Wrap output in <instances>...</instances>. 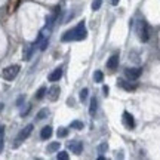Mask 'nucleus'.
<instances>
[{
	"label": "nucleus",
	"instance_id": "nucleus-12",
	"mask_svg": "<svg viewBox=\"0 0 160 160\" xmlns=\"http://www.w3.org/2000/svg\"><path fill=\"white\" fill-rule=\"evenodd\" d=\"M52 133H53V131H52L51 126H45V128L42 129V132H40V138H42V139H49V138L52 137Z\"/></svg>",
	"mask_w": 160,
	"mask_h": 160
},
{
	"label": "nucleus",
	"instance_id": "nucleus-11",
	"mask_svg": "<svg viewBox=\"0 0 160 160\" xmlns=\"http://www.w3.org/2000/svg\"><path fill=\"white\" fill-rule=\"evenodd\" d=\"M59 92H61V89L58 88V86H52L51 89H49V99L51 101H57L58 98H59Z\"/></svg>",
	"mask_w": 160,
	"mask_h": 160
},
{
	"label": "nucleus",
	"instance_id": "nucleus-29",
	"mask_svg": "<svg viewBox=\"0 0 160 160\" xmlns=\"http://www.w3.org/2000/svg\"><path fill=\"white\" fill-rule=\"evenodd\" d=\"M104 92H105V93H104V95H105V97H107V95H108V88H107V86H104Z\"/></svg>",
	"mask_w": 160,
	"mask_h": 160
},
{
	"label": "nucleus",
	"instance_id": "nucleus-27",
	"mask_svg": "<svg viewBox=\"0 0 160 160\" xmlns=\"http://www.w3.org/2000/svg\"><path fill=\"white\" fill-rule=\"evenodd\" d=\"M24 102V97H21V98H18V101H17V104H18V107H21V104Z\"/></svg>",
	"mask_w": 160,
	"mask_h": 160
},
{
	"label": "nucleus",
	"instance_id": "nucleus-6",
	"mask_svg": "<svg viewBox=\"0 0 160 160\" xmlns=\"http://www.w3.org/2000/svg\"><path fill=\"white\" fill-rule=\"evenodd\" d=\"M68 148L71 153H74V154H82V151H83V144L80 142V141H71L68 144Z\"/></svg>",
	"mask_w": 160,
	"mask_h": 160
},
{
	"label": "nucleus",
	"instance_id": "nucleus-18",
	"mask_svg": "<svg viewBox=\"0 0 160 160\" xmlns=\"http://www.w3.org/2000/svg\"><path fill=\"white\" fill-rule=\"evenodd\" d=\"M57 135L59 138L67 137V135H68V129H65V128H59V129H58V132H57Z\"/></svg>",
	"mask_w": 160,
	"mask_h": 160
},
{
	"label": "nucleus",
	"instance_id": "nucleus-14",
	"mask_svg": "<svg viewBox=\"0 0 160 160\" xmlns=\"http://www.w3.org/2000/svg\"><path fill=\"white\" fill-rule=\"evenodd\" d=\"M93 80H95L97 83H102V80H104V74H102V71H99V70H97V71L93 73Z\"/></svg>",
	"mask_w": 160,
	"mask_h": 160
},
{
	"label": "nucleus",
	"instance_id": "nucleus-26",
	"mask_svg": "<svg viewBox=\"0 0 160 160\" xmlns=\"http://www.w3.org/2000/svg\"><path fill=\"white\" fill-rule=\"evenodd\" d=\"M46 48H48V40H45V42H43V43L40 45V49H42V51H45Z\"/></svg>",
	"mask_w": 160,
	"mask_h": 160
},
{
	"label": "nucleus",
	"instance_id": "nucleus-13",
	"mask_svg": "<svg viewBox=\"0 0 160 160\" xmlns=\"http://www.w3.org/2000/svg\"><path fill=\"white\" fill-rule=\"evenodd\" d=\"M97 108H98V99L95 97H92L91 98V105H89V113L93 116L97 113Z\"/></svg>",
	"mask_w": 160,
	"mask_h": 160
},
{
	"label": "nucleus",
	"instance_id": "nucleus-22",
	"mask_svg": "<svg viewBox=\"0 0 160 160\" xmlns=\"http://www.w3.org/2000/svg\"><path fill=\"white\" fill-rule=\"evenodd\" d=\"M58 159L59 160H67L68 159V153H67V151H59V153H58Z\"/></svg>",
	"mask_w": 160,
	"mask_h": 160
},
{
	"label": "nucleus",
	"instance_id": "nucleus-1",
	"mask_svg": "<svg viewBox=\"0 0 160 160\" xmlns=\"http://www.w3.org/2000/svg\"><path fill=\"white\" fill-rule=\"evenodd\" d=\"M88 36V31L85 28V22H79L77 27L65 31L61 36V42H71V40H85Z\"/></svg>",
	"mask_w": 160,
	"mask_h": 160
},
{
	"label": "nucleus",
	"instance_id": "nucleus-4",
	"mask_svg": "<svg viewBox=\"0 0 160 160\" xmlns=\"http://www.w3.org/2000/svg\"><path fill=\"white\" fill-rule=\"evenodd\" d=\"M19 70H21V67H19L18 64H13V65H9V67L3 68L2 76H3V79H5V80H13L18 76Z\"/></svg>",
	"mask_w": 160,
	"mask_h": 160
},
{
	"label": "nucleus",
	"instance_id": "nucleus-15",
	"mask_svg": "<svg viewBox=\"0 0 160 160\" xmlns=\"http://www.w3.org/2000/svg\"><path fill=\"white\" fill-rule=\"evenodd\" d=\"M49 114V110L48 108H43L40 110L39 113H37V120H42V119H46V116Z\"/></svg>",
	"mask_w": 160,
	"mask_h": 160
},
{
	"label": "nucleus",
	"instance_id": "nucleus-17",
	"mask_svg": "<svg viewBox=\"0 0 160 160\" xmlns=\"http://www.w3.org/2000/svg\"><path fill=\"white\" fill-rule=\"evenodd\" d=\"M70 126H71L73 129H79V131H80V129H83V126H85V125H83V122L74 120V122H71V125H70Z\"/></svg>",
	"mask_w": 160,
	"mask_h": 160
},
{
	"label": "nucleus",
	"instance_id": "nucleus-9",
	"mask_svg": "<svg viewBox=\"0 0 160 160\" xmlns=\"http://www.w3.org/2000/svg\"><path fill=\"white\" fill-rule=\"evenodd\" d=\"M119 86L122 89L129 91V92H133L137 89V83H129V82H125V80H119Z\"/></svg>",
	"mask_w": 160,
	"mask_h": 160
},
{
	"label": "nucleus",
	"instance_id": "nucleus-2",
	"mask_svg": "<svg viewBox=\"0 0 160 160\" xmlns=\"http://www.w3.org/2000/svg\"><path fill=\"white\" fill-rule=\"evenodd\" d=\"M137 36L141 42H148L150 39V27L145 21H138L137 24Z\"/></svg>",
	"mask_w": 160,
	"mask_h": 160
},
{
	"label": "nucleus",
	"instance_id": "nucleus-25",
	"mask_svg": "<svg viewBox=\"0 0 160 160\" xmlns=\"http://www.w3.org/2000/svg\"><path fill=\"white\" fill-rule=\"evenodd\" d=\"M105 150H107V144H101V145L98 147V151H99V153H102Z\"/></svg>",
	"mask_w": 160,
	"mask_h": 160
},
{
	"label": "nucleus",
	"instance_id": "nucleus-8",
	"mask_svg": "<svg viewBox=\"0 0 160 160\" xmlns=\"http://www.w3.org/2000/svg\"><path fill=\"white\" fill-rule=\"evenodd\" d=\"M107 67L110 70H116L119 67V55H111L107 61Z\"/></svg>",
	"mask_w": 160,
	"mask_h": 160
},
{
	"label": "nucleus",
	"instance_id": "nucleus-10",
	"mask_svg": "<svg viewBox=\"0 0 160 160\" xmlns=\"http://www.w3.org/2000/svg\"><path fill=\"white\" fill-rule=\"evenodd\" d=\"M61 77H62V68L59 67V68L53 70L51 74H49V77H48V79H49V82H58Z\"/></svg>",
	"mask_w": 160,
	"mask_h": 160
},
{
	"label": "nucleus",
	"instance_id": "nucleus-19",
	"mask_svg": "<svg viewBox=\"0 0 160 160\" xmlns=\"http://www.w3.org/2000/svg\"><path fill=\"white\" fill-rule=\"evenodd\" d=\"M102 5V0H93L92 2V11H98Z\"/></svg>",
	"mask_w": 160,
	"mask_h": 160
},
{
	"label": "nucleus",
	"instance_id": "nucleus-20",
	"mask_svg": "<svg viewBox=\"0 0 160 160\" xmlns=\"http://www.w3.org/2000/svg\"><path fill=\"white\" fill-rule=\"evenodd\" d=\"M57 150H59V142H52L49 147H48V151L49 153H53V151H57Z\"/></svg>",
	"mask_w": 160,
	"mask_h": 160
},
{
	"label": "nucleus",
	"instance_id": "nucleus-28",
	"mask_svg": "<svg viewBox=\"0 0 160 160\" xmlns=\"http://www.w3.org/2000/svg\"><path fill=\"white\" fill-rule=\"evenodd\" d=\"M119 2H120V0H111V5H113V6H117V5H119Z\"/></svg>",
	"mask_w": 160,
	"mask_h": 160
},
{
	"label": "nucleus",
	"instance_id": "nucleus-24",
	"mask_svg": "<svg viewBox=\"0 0 160 160\" xmlns=\"http://www.w3.org/2000/svg\"><path fill=\"white\" fill-rule=\"evenodd\" d=\"M30 110H31V105H30V104H27V107H25V110H24L22 113H21V116H22V117H24V116H27Z\"/></svg>",
	"mask_w": 160,
	"mask_h": 160
},
{
	"label": "nucleus",
	"instance_id": "nucleus-23",
	"mask_svg": "<svg viewBox=\"0 0 160 160\" xmlns=\"http://www.w3.org/2000/svg\"><path fill=\"white\" fill-rule=\"evenodd\" d=\"M86 98H88V89H86V88H83V89H82V92H80V101H85Z\"/></svg>",
	"mask_w": 160,
	"mask_h": 160
},
{
	"label": "nucleus",
	"instance_id": "nucleus-16",
	"mask_svg": "<svg viewBox=\"0 0 160 160\" xmlns=\"http://www.w3.org/2000/svg\"><path fill=\"white\" fill-rule=\"evenodd\" d=\"M45 93H46V88L45 86H42L39 91L36 92V99H42V98L45 97Z\"/></svg>",
	"mask_w": 160,
	"mask_h": 160
},
{
	"label": "nucleus",
	"instance_id": "nucleus-5",
	"mask_svg": "<svg viewBox=\"0 0 160 160\" xmlns=\"http://www.w3.org/2000/svg\"><path fill=\"white\" fill-rule=\"evenodd\" d=\"M141 73H142L141 68H126L125 70V76L129 80H137L141 76Z\"/></svg>",
	"mask_w": 160,
	"mask_h": 160
},
{
	"label": "nucleus",
	"instance_id": "nucleus-3",
	"mask_svg": "<svg viewBox=\"0 0 160 160\" xmlns=\"http://www.w3.org/2000/svg\"><path fill=\"white\" fill-rule=\"evenodd\" d=\"M31 132H33V125H27L24 129H21V132L18 133V137L15 138V142H13V147L17 148V147H19L21 144L27 139V138L31 135Z\"/></svg>",
	"mask_w": 160,
	"mask_h": 160
},
{
	"label": "nucleus",
	"instance_id": "nucleus-21",
	"mask_svg": "<svg viewBox=\"0 0 160 160\" xmlns=\"http://www.w3.org/2000/svg\"><path fill=\"white\" fill-rule=\"evenodd\" d=\"M3 133H5V128L0 126V151L3 150Z\"/></svg>",
	"mask_w": 160,
	"mask_h": 160
},
{
	"label": "nucleus",
	"instance_id": "nucleus-7",
	"mask_svg": "<svg viewBox=\"0 0 160 160\" xmlns=\"http://www.w3.org/2000/svg\"><path fill=\"white\" fill-rule=\"evenodd\" d=\"M123 123H125L129 129H133V128H135V119H133V116H132L131 113L125 111V113H123Z\"/></svg>",
	"mask_w": 160,
	"mask_h": 160
}]
</instances>
